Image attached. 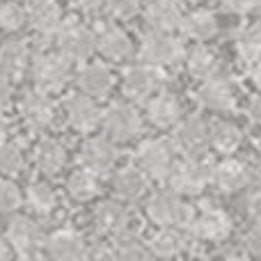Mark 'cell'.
<instances>
[{"label":"cell","mask_w":261,"mask_h":261,"mask_svg":"<svg viewBox=\"0 0 261 261\" xmlns=\"http://www.w3.org/2000/svg\"><path fill=\"white\" fill-rule=\"evenodd\" d=\"M252 83L257 90H261V62H254L252 67Z\"/></svg>","instance_id":"bcb514c9"},{"label":"cell","mask_w":261,"mask_h":261,"mask_svg":"<svg viewBox=\"0 0 261 261\" xmlns=\"http://www.w3.org/2000/svg\"><path fill=\"white\" fill-rule=\"evenodd\" d=\"M193 231L197 239L218 243V241H225L231 234V220L227 213L211 208V211H204L202 216H195Z\"/></svg>","instance_id":"2e32d148"},{"label":"cell","mask_w":261,"mask_h":261,"mask_svg":"<svg viewBox=\"0 0 261 261\" xmlns=\"http://www.w3.org/2000/svg\"><path fill=\"white\" fill-rule=\"evenodd\" d=\"M55 46L71 62H83L96 50V35H92V30L76 21L60 23L55 30Z\"/></svg>","instance_id":"277c9868"},{"label":"cell","mask_w":261,"mask_h":261,"mask_svg":"<svg viewBox=\"0 0 261 261\" xmlns=\"http://www.w3.org/2000/svg\"><path fill=\"white\" fill-rule=\"evenodd\" d=\"M28 14L18 3H3L0 5V28L7 32H16L25 25Z\"/></svg>","instance_id":"d590c367"},{"label":"cell","mask_w":261,"mask_h":261,"mask_svg":"<svg viewBox=\"0 0 261 261\" xmlns=\"http://www.w3.org/2000/svg\"><path fill=\"white\" fill-rule=\"evenodd\" d=\"M115 257L119 259H149L153 257L151 250L133 234V231L124 229L117 234V243H115Z\"/></svg>","instance_id":"d6a6232c"},{"label":"cell","mask_w":261,"mask_h":261,"mask_svg":"<svg viewBox=\"0 0 261 261\" xmlns=\"http://www.w3.org/2000/svg\"><path fill=\"white\" fill-rule=\"evenodd\" d=\"M135 161L149 179H167L174 167V147L165 140H147L138 149Z\"/></svg>","instance_id":"8992f818"},{"label":"cell","mask_w":261,"mask_h":261,"mask_svg":"<svg viewBox=\"0 0 261 261\" xmlns=\"http://www.w3.org/2000/svg\"><path fill=\"white\" fill-rule=\"evenodd\" d=\"M12 245H9V241L7 239H3V236H0V261L3 259H7V257H12Z\"/></svg>","instance_id":"f6af8a7d"},{"label":"cell","mask_w":261,"mask_h":261,"mask_svg":"<svg viewBox=\"0 0 261 261\" xmlns=\"http://www.w3.org/2000/svg\"><path fill=\"white\" fill-rule=\"evenodd\" d=\"M149 119H151L153 126L158 128H167V126H174V124H179L181 119V103L179 99H176L174 94H167V92H163V94L153 96L151 101H149Z\"/></svg>","instance_id":"7402d4cb"},{"label":"cell","mask_w":261,"mask_h":261,"mask_svg":"<svg viewBox=\"0 0 261 261\" xmlns=\"http://www.w3.org/2000/svg\"><path fill=\"white\" fill-rule=\"evenodd\" d=\"M149 250H151L153 257L172 259V257H176V254H181V250H184V239H181L179 229L165 227V229L158 231V234L151 239Z\"/></svg>","instance_id":"4dcf8cb0"},{"label":"cell","mask_w":261,"mask_h":261,"mask_svg":"<svg viewBox=\"0 0 261 261\" xmlns=\"http://www.w3.org/2000/svg\"><path fill=\"white\" fill-rule=\"evenodd\" d=\"M236 50L248 64L261 58V25H245L236 32Z\"/></svg>","instance_id":"f546056e"},{"label":"cell","mask_w":261,"mask_h":261,"mask_svg":"<svg viewBox=\"0 0 261 261\" xmlns=\"http://www.w3.org/2000/svg\"><path fill=\"white\" fill-rule=\"evenodd\" d=\"M103 128L115 142H128L140 133L142 122L135 108L126 103H115L103 113Z\"/></svg>","instance_id":"9c48e42d"},{"label":"cell","mask_w":261,"mask_h":261,"mask_svg":"<svg viewBox=\"0 0 261 261\" xmlns=\"http://www.w3.org/2000/svg\"><path fill=\"white\" fill-rule=\"evenodd\" d=\"M156 90H158V73H156V67H151V64L130 67L124 73L122 92L124 96H128L135 103H147Z\"/></svg>","instance_id":"30bf717a"},{"label":"cell","mask_w":261,"mask_h":261,"mask_svg":"<svg viewBox=\"0 0 261 261\" xmlns=\"http://www.w3.org/2000/svg\"><path fill=\"white\" fill-rule=\"evenodd\" d=\"M245 204H248V213H250V216L257 218V220L261 222V181L252 186V190L248 193Z\"/></svg>","instance_id":"f35d334b"},{"label":"cell","mask_w":261,"mask_h":261,"mask_svg":"<svg viewBox=\"0 0 261 261\" xmlns=\"http://www.w3.org/2000/svg\"><path fill=\"white\" fill-rule=\"evenodd\" d=\"M83 12H99L101 7H106V0H73Z\"/></svg>","instance_id":"7bdbcfd3"},{"label":"cell","mask_w":261,"mask_h":261,"mask_svg":"<svg viewBox=\"0 0 261 261\" xmlns=\"http://www.w3.org/2000/svg\"><path fill=\"white\" fill-rule=\"evenodd\" d=\"M9 101H12V83H9L7 76L0 73V110L5 106H9Z\"/></svg>","instance_id":"b9f144b4"},{"label":"cell","mask_w":261,"mask_h":261,"mask_svg":"<svg viewBox=\"0 0 261 261\" xmlns=\"http://www.w3.org/2000/svg\"><path fill=\"white\" fill-rule=\"evenodd\" d=\"M186 64H188L190 76L197 81H208L218 73V55L204 46H195L186 58Z\"/></svg>","instance_id":"4316f807"},{"label":"cell","mask_w":261,"mask_h":261,"mask_svg":"<svg viewBox=\"0 0 261 261\" xmlns=\"http://www.w3.org/2000/svg\"><path fill=\"white\" fill-rule=\"evenodd\" d=\"M96 50L108 60H126L133 53V41L122 28H103L96 35Z\"/></svg>","instance_id":"ffe728a7"},{"label":"cell","mask_w":261,"mask_h":261,"mask_svg":"<svg viewBox=\"0 0 261 261\" xmlns=\"http://www.w3.org/2000/svg\"><path fill=\"white\" fill-rule=\"evenodd\" d=\"M211 144V128L206 126L202 117L190 115V117L181 119L174 130V147L179 149L184 156L202 158L204 151Z\"/></svg>","instance_id":"52a82bcc"},{"label":"cell","mask_w":261,"mask_h":261,"mask_svg":"<svg viewBox=\"0 0 261 261\" xmlns=\"http://www.w3.org/2000/svg\"><path fill=\"white\" fill-rule=\"evenodd\" d=\"M25 165V158L23 151L12 142H0V174L3 176H14L23 170Z\"/></svg>","instance_id":"e575fe53"},{"label":"cell","mask_w":261,"mask_h":261,"mask_svg":"<svg viewBox=\"0 0 261 261\" xmlns=\"http://www.w3.org/2000/svg\"><path fill=\"white\" fill-rule=\"evenodd\" d=\"M5 133H7V122H5L3 115H0V142L5 140Z\"/></svg>","instance_id":"7dc6e473"},{"label":"cell","mask_w":261,"mask_h":261,"mask_svg":"<svg viewBox=\"0 0 261 261\" xmlns=\"http://www.w3.org/2000/svg\"><path fill=\"white\" fill-rule=\"evenodd\" d=\"M64 115H67V122L78 130H92L103 122V115H101L99 106L94 103V96L85 94H71L64 101Z\"/></svg>","instance_id":"8fae6325"},{"label":"cell","mask_w":261,"mask_h":261,"mask_svg":"<svg viewBox=\"0 0 261 261\" xmlns=\"http://www.w3.org/2000/svg\"><path fill=\"white\" fill-rule=\"evenodd\" d=\"M28 46L21 39H7L0 46V73L7 78H18L30 67Z\"/></svg>","instance_id":"44dd1931"},{"label":"cell","mask_w":261,"mask_h":261,"mask_svg":"<svg viewBox=\"0 0 261 261\" xmlns=\"http://www.w3.org/2000/svg\"><path fill=\"white\" fill-rule=\"evenodd\" d=\"M46 254L50 259H58V261H73V259H81L87 254V248L83 243V239L78 234L69 229H60L55 234H50L44 243Z\"/></svg>","instance_id":"9a60e30c"},{"label":"cell","mask_w":261,"mask_h":261,"mask_svg":"<svg viewBox=\"0 0 261 261\" xmlns=\"http://www.w3.org/2000/svg\"><path fill=\"white\" fill-rule=\"evenodd\" d=\"M248 115H250V119H252L254 124H259L261 126V96L252 99V103L248 106Z\"/></svg>","instance_id":"ee69618b"},{"label":"cell","mask_w":261,"mask_h":261,"mask_svg":"<svg viewBox=\"0 0 261 261\" xmlns=\"http://www.w3.org/2000/svg\"><path fill=\"white\" fill-rule=\"evenodd\" d=\"M28 206L32 208L35 213H41V216H48L50 211H53L55 206H58V197H55L53 188H50L48 184H32L30 188H28Z\"/></svg>","instance_id":"836d02e7"},{"label":"cell","mask_w":261,"mask_h":261,"mask_svg":"<svg viewBox=\"0 0 261 261\" xmlns=\"http://www.w3.org/2000/svg\"><path fill=\"white\" fill-rule=\"evenodd\" d=\"M71 60L62 55L60 50H50V53H39L30 62V73L35 85L41 92L60 90L64 83L71 78Z\"/></svg>","instance_id":"7a4b0ae2"},{"label":"cell","mask_w":261,"mask_h":261,"mask_svg":"<svg viewBox=\"0 0 261 261\" xmlns=\"http://www.w3.org/2000/svg\"><path fill=\"white\" fill-rule=\"evenodd\" d=\"M23 119L30 128L46 130L55 119V108L44 92H25L21 99Z\"/></svg>","instance_id":"4fadbf2b"},{"label":"cell","mask_w":261,"mask_h":261,"mask_svg":"<svg viewBox=\"0 0 261 261\" xmlns=\"http://www.w3.org/2000/svg\"><path fill=\"white\" fill-rule=\"evenodd\" d=\"M257 3L259 0H222L225 9L231 14H248L257 7Z\"/></svg>","instance_id":"60d3db41"},{"label":"cell","mask_w":261,"mask_h":261,"mask_svg":"<svg viewBox=\"0 0 261 261\" xmlns=\"http://www.w3.org/2000/svg\"><path fill=\"white\" fill-rule=\"evenodd\" d=\"M245 248H248L250 254L261 257V222L248 231V236H245Z\"/></svg>","instance_id":"ab89813d"},{"label":"cell","mask_w":261,"mask_h":261,"mask_svg":"<svg viewBox=\"0 0 261 261\" xmlns=\"http://www.w3.org/2000/svg\"><path fill=\"white\" fill-rule=\"evenodd\" d=\"M199 101L202 106H206L208 110H231L236 106V92L231 87V83L220 81V78H208L204 81L202 90H199Z\"/></svg>","instance_id":"ac0fdd59"},{"label":"cell","mask_w":261,"mask_h":261,"mask_svg":"<svg viewBox=\"0 0 261 261\" xmlns=\"http://www.w3.org/2000/svg\"><path fill=\"white\" fill-rule=\"evenodd\" d=\"M170 188L179 195H199L211 181V167L202 163V158L186 156V161L174 163L170 172Z\"/></svg>","instance_id":"5b68a950"},{"label":"cell","mask_w":261,"mask_h":261,"mask_svg":"<svg viewBox=\"0 0 261 261\" xmlns=\"http://www.w3.org/2000/svg\"><path fill=\"white\" fill-rule=\"evenodd\" d=\"M67 190L73 199H78V202H87V199L96 197V193H99V181H96L94 172L85 167V170L73 172V174L69 176Z\"/></svg>","instance_id":"1f68e13d"},{"label":"cell","mask_w":261,"mask_h":261,"mask_svg":"<svg viewBox=\"0 0 261 261\" xmlns=\"http://www.w3.org/2000/svg\"><path fill=\"white\" fill-rule=\"evenodd\" d=\"M243 133L236 124L231 122H218L211 128V147L220 153H231L241 147Z\"/></svg>","instance_id":"f1b7e54d"},{"label":"cell","mask_w":261,"mask_h":261,"mask_svg":"<svg viewBox=\"0 0 261 261\" xmlns=\"http://www.w3.org/2000/svg\"><path fill=\"white\" fill-rule=\"evenodd\" d=\"M144 64L161 69V67H174L184 60V44L176 37H172L165 30H151L142 39V48H140Z\"/></svg>","instance_id":"3957f363"},{"label":"cell","mask_w":261,"mask_h":261,"mask_svg":"<svg viewBox=\"0 0 261 261\" xmlns=\"http://www.w3.org/2000/svg\"><path fill=\"white\" fill-rule=\"evenodd\" d=\"M144 18L151 25V30H165V32L176 30L184 23L181 9L176 7L174 0H149L147 9H144Z\"/></svg>","instance_id":"d6986e66"},{"label":"cell","mask_w":261,"mask_h":261,"mask_svg":"<svg viewBox=\"0 0 261 261\" xmlns=\"http://www.w3.org/2000/svg\"><path fill=\"white\" fill-rule=\"evenodd\" d=\"M76 83H78V87H81V92H85V94L103 96V94H108L110 87H113V73H110V69L103 67V64H87V67H83L81 71H78Z\"/></svg>","instance_id":"cb8c5ba5"},{"label":"cell","mask_w":261,"mask_h":261,"mask_svg":"<svg viewBox=\"0 0 261 261\" xmlns=\"http://www.w3.org/2000/svg\"><path fill=\"white\" fill-rule=\"evenodd\" d=\"M211 184L220 193H239L241 188L250 184V170L241 161L225 158L216 167H211Z\"/></svg>","instance_id":"7c38bea8"},{"label":"cell","mask_w":261,"mask_h":261,"mask_svg":"<svg viewBox=\"0 0 261 261\" xmlns=\"http://www.w3.org/2000/svg\"><path fill=\"white\" fill-rule=\"evenodd\" d=\"M21 204H23L21 190L12 181L0 179V213H14L21 208Z\"/></svg>","instance_id":"8d00e7d4"},{"label":"cell","mask_w":261,"mask_h":261,"mask_svg":"<svg viewBox=\"0 0 261 261\" xmlns=\"http://www.w3.org/2000/svg\"><path fill=\"white\" fill-rule=\"evenodd\" d=\"M25 14L37 32H55L62 23V12L55 0H28Z\"/></svg>","instance_id":"e0dca14e"},{"label":"cell","mask_w":261,"mask_h":261,"mask_svg":"<svg viewBox=\"0 0 261 261\" xmlns=\"http://www.w3.org/2000/svg\"><path fill=\"white\" fill-rule=\"evenodd\" d=\"M96 227L108 234H119V231L128 229V211L124 204L119 202H103L94 213Z\"/></svg>","instance_id":"484cf974"},{"label":"cell","mask_w":261,"mask_h":261,"mask_svg":"<svg viewBox=\"0 0 261 261\" xmlns=\"http://www.w3.org/2000/svg\"><path fill=\"white\" fill-rule=\"evenodd\" d=\"M147 213L156 225L161 227H174V229H184V227H193L195 211L186 202L179 199V193H156L147 204Z\"/></svg>","instance_id":"6da1fadb"},{"label":"cell","mask_w":261,"mask_h":261,"mask_svg":"<svg viewBox=\"0 0 261 261\" xmlns=\"http://www.w3.org/2000/svg\"><path fill=\"white\" fill-rule=\"evenodd\" d=\"M113 188L122 199H138L147 193L149 176L140 167H126V170H122L115 176Z\"/></svg>","instance_id":"d4e9b609"},{"label":"cell","mask_w":261,"mask_h":261,"mask_svg":"<svg viewBox=\"0 0 261 261\" xmlns=\"http://www.w3.org/2000/svg\"><path fill=\"white\" fill-rule=\"evenodd\" d=\"M181 25H184L186 35H188L190 39H197V41L211 39V37H216V32H218L216 16H213L211 12H204V9L193 12L190 16H186Z\"/></svg>","instance_id":"83f0119b"},{"label":"cell","mask_w":261,"mask_h":261,"mask_svg":"<svg viewBox=\"0 0 261 261\" xmlns=\"http://www.w3.org/2000/svg\"><path fill=\"white\" fill-rule=\"evenodd\" d=\"M35 163H37V167H39V172H44L46 176H55L67 165V151H64V147L58 140L46 138L37 144Z\"/></svg>","instance_id":"603a6c76"},{"label":"cell","mask_w":261,"mask_h":261,"mask_svg":"<svg viewBox=\"0 0 261 261\" xmlns=\"http://www.w3.org/2000/svg\"><path fill=\"white\" fill-rule=\"evenodd\" d=\"M117 161V149L110 138H90L81 149V163L92 172H108Z\"/></svg>","instance_id":"5bb4252c"},{"label":"cell","mask_w":261,"mask_h":261,"mask_svg":"<svg viewBox=\"0 0 261 261\" xmlns=\"http://www.w3.org/2000/svg\"><path fill=\"white\" fill-rule=\"evenodd\" d=\"M7 241L16 250V254H21V257H37L39 248L46 243L44 236H41L39 225L28 216H16L9 220Z\"/></svg>","instance_id":"ba28073f"},{"label":"cell","mask_w":261,"mask_h":261,"mask_svg":"<svg viewBox=\"0 0 261 261\" xmlns=\"http://www.w3.org/2000/svg\"><path fill=\"white\" fill-rule=\"evenodd\" d=\"M106 7L115 18H133L140 9V0H106Z\"/></svg>","instance_id":"74e56055"}]
</instances>
